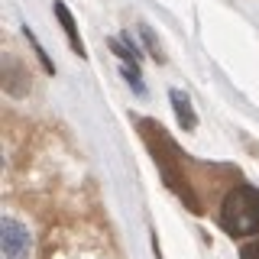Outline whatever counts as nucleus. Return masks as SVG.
<instances>
[{"mask_svg": "<svg viewBox=\"0 0 259 259\" xmlns=\"http://www.w3.org/2000/svg\"><path fill=\"white\" fill-rule=\"evenodd\" d=\"M221 227L230 237H249L259 233V188L253 185H237L224 198L221 207Z\"/></svg>", "mask_w": 259, "mask_h": 259, "instance_id": "nucleus-1", "label": "nucleus"}, {"mask_svg": "<svg viewBox=\"0 0 259 259\" xmlns=\"http://www.w3.org/2000/svg\"><path fill=\"white\" fill-rule=\"evenodd\" d=\"M29 253V233L16 221H4V256L7 259H23Z\"/></svg>", "mask_w": 259, "mask_h": 259, "instance_id": "nucleus-2", "label": "nucleus"}, {"mask_svg": "<svg viewBox=\"0 0 259 259\" xmlns=\"http://www.w3.org/2000/svg\"><path fill=\"white\" fill-rule=\"evenodd\" d=\"M172 107H175V113H178V120H182V126H185V130H194L198 117H194V110H191L188 97H185L182 91H172Z\"/></svg>", "mask_w": 259, "mask_h": 259, "instance_id": "nucleus-3", "label": "nucleus"}, {"mask_svg": "<svg viewBox=\"0 0 259 259\" xmlns=\"http://www.w3.org/2000/svg\"><path fill=\"white\" fill-rule=\"evenodd\" d=\"M55 13H59L62 26H65V32H68V42H71V49H75L78 55H84V49H81V39H78V29H75V20H71L68 7H65V4H55Z\"/></svg>", "mask_w": 259, "mask_h": 259, "instance_id": "nucleus-4", "label": "nucleus"}, {"mask_svg": "<svg viewBox=\"0 0 259 259\" xmlns=\"http://www.w3.org/2000/svg\"><path fill=\"white\" fill-rule=\"evenodd\" d=\"M240 259H259V240H253V243H246V246L240 249Z\"/></svg>", "mask_w": 259, "mask_h": 259, "instance_id": "nucleus-5", "label": "nucleus"}]
</instances>
